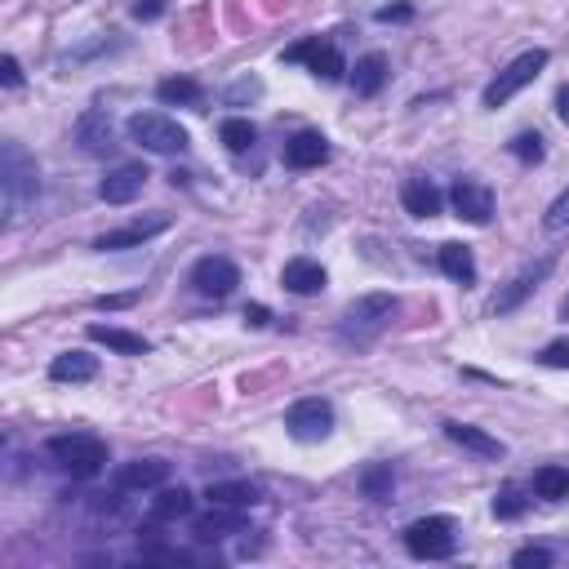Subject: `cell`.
<instances>
[{"label":"cell","mask_w":569,"mask_h":569,"mask_svg":"<svg viewBox=\"0 0 569 569\" xmlns=\"http://www.w3.org/2000/svg\"><path fill=\"white\" fill-rule=\"evenodd\" d=\"M392 316H396V298L392 294H365V298H356V303H347L338 334H343V343L365 347L392 325Z\"/></svg>","instance_id":"obj_1"},{"label":"cell","mask_w":569,"mask_h":569,"mask_svg":"<svg viewBox=\"0 0 569 569\" xmlns=\"http://www.w3.org/2000/svg\"><path fill=\"white\" fill-rule=\"evenodd\" d=\"M45 449L63 472L76 476V481H89V476H98L107 467V445L98 441V436H81V432L76 436H54Z\"/></svg>","instance_id":"obj_2"},{"label":"cell","mask_w":569,"mask_h":569,"mask_svg":"<svg viewBox=\"0 0 569 569\" xmlns=\"http://www.w3.org/2000/svg\"><path fill=\"white\" fill-rule=\"evenodd\" d=\"M0 192H5V205H23L41 192V169L14 138L0 147Z\"/></svg>","instance_id":"obj_3"},{"label":"cell","mask_w":569,"mask_h":569,"mask_svg":"<svg viewBox=\"0 0 569 569\" xmlns=\"http://www.w3.org/2000/svg\"><path fill=\"white\" fill-rule=\"evenodd\" d=\"M547 58H552L547 49H525L521 58H512V63H507L503 72H498L494 81L485 85L481 103H485V107H503V103H512V98L521 94L525 85H534V81H538V72L547 67Z\"/></svg>","instance_id":"obj_4"},{"label":"cell","mask_w":569,"mask_h":569,"mask_svg":"<svg viewBox=\"0 0 569 569\" xmlns=\"http://www.w3.org/2000/svg\"><path fill=\"white\" fill-rule=\"evenodd\" d=\"M125 129L138 147H147V152H156V156H174L187 147V129L178 121H169L165 112H134Z\"/></svg>","instance_id":"obj_5"},{"label":"cell","mask_w":569,"mask_h":569,"mask_svg":"<svg viewBox=\"0 0 569 569\" xmlns=\"http://www.w3.org/2000/svg\"><path fill=\"white\" fill-rule=\"evenodd\" d=\"M405 547L418 561H445L454 556V521L449 516H423L405 529Z\"/></svg>","instance_id":"obj_6"},{"label":"cell","mask_w":569,"mask_h":569,"mask_svg":"<svg viewBox=\"0 0 569 569\" xmlns=\"http://www.w3.org/2000/svg\"><path fill=\"white\" fill-rule=\"evenodd\" d=\"M285 432L303 445H316L334 432V405L321 401V396H307V401H294L285 414Z\"/></svg>","instance_id":"obj_7"},{"label":"cell","mask_w":569,"mask_h":569,"mask_svg":"<svg viewBox=\"0 0 569 569\" xmlns=\"http://www.w3.org/2000/svg\"><path fill=\"white\" fill-rule=\"evenodd\" d=\"M285 63H307V67H312V76H321V81H343V72H347L338 45L321 41V36H312V41L285 49Z\"/></svg>","instance_id":"obj_8"},{"label":"cell","mask_w":569,"mask_h":569,"mask_svg":"<svg viewBox=\"0 0 569 569\" xmlns=\"http://www.w3.org/2000/svg\"><path fill=\"white\" fill-rule=\"evenodd\" d=\"M552 267H556V258H538V263H529L525 272H516L512 281H507V285H503V289H498V294H494V312H498V316L516 312V307H521L525 298L534 294V289L543 285L547 276H552Z\"/></svg>","instance_id":"obj_9"},{"label":"cell","mask_w":569,"mask_h":569,"mask_svg":"<svg viewBox=\"0 0 569 569\" xmlns=\"http://www.w3.org/2000/svg\"><path fill=\"white\" fill-rule=\"evenodd\" d=\"M192 285H196V294H205V298H227L236 285H241V267H236L232 258L209 254L192 267Z\"/></svg>","instance_id":"obj_10"},{"label":"cell","mask_w":569,"mask_h":569,"mask_svg":"<svg viewBox=\"0 0 569 569\" xmlns=\"http://www.w3.org/2000/svg\"><path fill=\"white\" fill-rule=\"evenodd\" d=\"M449 205H454L458 218H467V223L485 227L489 218H494V192H489L485 183H476V178H458L454 187H449Z\"/></svg>","instance_id":"obj_11"},{"label":"cell","mask_w":569,"mask_h":569,"mask_svg":"<svg viewBox=\"0 0 569 569\" xmlns=\"http://www.w3.org/2000/svg\"><path fill=\"white\" fill-rule=\"evenodd\" d=\"M116 489L121 494H138V489H161L169 481V463L165 458H138V463H125L116 467Z\"/></svg>","instance_id":"obj_12"},{"label":"cell","mask_w":569,"mask_h":569,"mask_svg":"<svg viewBox=\"0 0 569 569\" xmlns=\"http://www.w3.org/2000/svg\"><path fill=\"white\" fill-rule=\"evenodd\" d=\"M165 227H169V214L138 218V223L121 227V232H107V236H98V241H94V249H98V254H112V249H134V245L152 241V236H161Z\"/></svg>","instance_id":"obj_13"},{"label":"cell","mask_w":569,"mask_h":569,"mask_svg":"<svg viewBox=\"0 0 569 569\" xmlns=\"http://www.w3.org/2000/svg\"><path fill=\"white\" fill-rule=\"evenodd\" d=\"M147 187V169L143 165H121V169H112V174L98 183V196H103L107 205H129L138 192Z\"/></svg>","instance_id":"obj_14"},{"label":"cell","mask_w":569,"mask_h":569,"mask_svg":"<svg viewBox=\"0 0 569 569\" xmlns=\"http://www.w3.org/2000/svg\"><path fill=\"white\" fill-rule=\"evenodd\" d=\"M192 534L201 538V543H218V538H227V534H245V512L241 507H214L209 516H196Z\"/></svg>","instance_id":"obj_15"},{"label":"cell","mask_w":569,"mask_h":569,"mask_svg":"<svg viewBox=\"0 0 569 569\" xmlns=\"http://www.w3.org/2000/svg\"><path fill=\"white\" fill-rule=\"evenodd\" d=\"M325 161H329V143L316 134V129H303V134H294L285 143V165L289 169H316Z\"/></svg>","instance_id":"obj_16"},{"label":"cell","mask_w":569,"mask_h":569,"mask_svg":"<svg viewBox=\"0 0 569 569\" xmlns=\"http://www.w3.org/2000/svg\"><path fill=\"white\" fill-rule=\"evenodd\" d=\"M445 436L454 445H463V449H472V454H481V458H503L507 454V445L498 441V436H489L485 427H472V423H445Z\"/></svg>","instance_id":"obj_17"},{"label":"cell","mask_w":569,"mask_h":569,"mask_svg":"<svg viewBox=\"0 0 569 569\" xmlns=\"http://www.w3.org/2000/svg\"><path fill=\"white\" fill-rule=\"evenodd\" d=\"M281 285L289 294H321L325 289V267L312 263V258H289L285 272H281Z\"/></svg>","instance_id":"obj_18"},{"label":"cell","mask_w":569,"mask_h":569,"mask_svg":"<svg viewBox=\"0 0 569 569\" xmlns=\"http://www.w3.org/2000/svg\"><path fill=\"white\" fill-rule=\"evenodd\" d=\"M76 138H81V147L89 156H107L116 147V134H112V121H107L103 112H85L81 125H76Z\"/></svg>","instance_id":"obj_19"},{"label":"cell","mask_w":569,"mask_h":569,"mask_svg":"<svg viewBox=\"0 0 569 569\" xmlns=\"http://www.w3.org/2000/svg\"><path fill=\"white\" fill-rule=\"evenodd\" d=\"M401 201H405V209L414 218H436V214H441V205H445L432 178H409V183L401 187Z\"/></svg>","instance_id":"obj_20"},{"label":"cell","mask_w":569,"mask_h":569,"mask_svg":"<svg viewBox=\"0 0 569 569\" xmlns=\"http://www.w3.org/2000/svg\"><path fill=\"white\" fill-rule=\"evenodd\" d=\"M89 338L103 347H112V352L121 356H147L152 352V343H147L143 334H129V329H116V325H89Z\"/></svg>","instance_id":"obj_21"},{"label":"cell","mask_w":569,"mask_h":569,"mask_svg":"<svg viewBox=\"0 0 569 569\" xmlns=\"http://www.w3.org/2000/svg\"><path fill=\"white\" fill-rule=\"evenodd\" d=\"M192 507H196V498H192V489H183V485H161V494L152 498V516L156 521H183V516H192Z\"/></svg>","instance_id":"obj_22"},{"label":"cell","mask_w":569,"mask_h":569,"mask_svg":"<svg viewBox=\"0 0 569 569\" xmlns=\"http://www.w3.org/2000/svg\"><path fill=\"white\" fill-rule=\"evenodd\" d=\"M441 272L449 276V281H458V285H476V258H472V249L467 245H458V241H449L441 245Z\"/></svg>","instance_id":"obj_23"},{"label":"cell","mask_w":569,"mask_h":569,"mask_svg":"<svg viewBox=\"0 0 569 569\" xmlns=\"http://www.w3.org/2000/svg\"><path fill=\"white\" fill-rule=\"evenodd\" d=\"M94 374H98V361L85 352H63L49 365V378H54V383H89Z\"/></svg>","instance_id":"obj_24"},{"label":"cell","mask_w":569,"mask_h":569,"mask_svg":"<svg viewBox=\"0 0 569 569\" xmlns=\"http://www.w3.org/2000/svg\"><path fill=\"white\" fill-rule=\"evenodd\" d=\"M209 507H254L258 503V485L249 481H218L205 489Z\"/></svg>","instance_id":"obj_25"},{"label":"cell","mask_w":569,"mask_h":569,"mask_svg":"<svg viewBox=\"0 0 569 569\" xmlns=\"http://www.w3.org/2000/svg\"><path fill=\"white\" fill-rule=\"evenodd\" d=\"M387 81V58L383 54H365L361 63H356V72H352V89L361 98H374L378 89H383Z\"/></svg>","instance_id":"obj_26"},{"label":"cell","mask_w":569,"mask_h":569,"mask_svg":"<svg viewBox=\"0 0 569 569\" xmlns=\"http://www.w3.org/2000/svg\"><path fill=\"white\" fill-rule=\"evenodd\" d=\"M156 98L169 107H196L201 103V85H196L192 76H169V81L156 85Z\"/></svg>","instance_id":"obj_27"},{"label":"cell","mask_w":569,"mask_h":569,"mask_svg":"<svg viewBox=\"0 0 569 569\" xmlns=\"http://www.w3.org/2000/svg\"><path fill=\"white\" fill-rule=\"evenodd\" d=\"M534 494L547 498V503L569 498V467H538L534 472Z\"/></svg>","instance_id":"obj_28"},{"label":"cell","mask_w":569,"mask_h":569,"mask_svg":"<svg viewBox=\"0 0 569 569\" xmlns=\"http://www.w3.org/2000/svg\"><path fill=\"white\" fill-rule=\"evenodd\" d=\"M218 138L227 143V152H249V147L258 143V129L245 121V116H232V121L218 125Z\"/></svg>","instance_id":"obj_29"},{"label":"cell","mask_w":569,"mask_h":569,"mask_svg":"<svg viewBox=\"0 0 569 569\" xmlns=\"http://www.w3.org/2000/svg\"><path fill=\"white\" fill-rule=\"evenodd\" d=\"M521 512H525V498H521V489H516V485H507L503 494L494 498V516H498V521H516V516H521Z\"/></svg>","instance_id":"obj_30"},{"label":"cell","mask_w":569,"mask_h":569,"mask_svg":"<svg viewBox=\"0 0 569 569\" xmlns=\"http://www.w3.org/2000/svg\"><path fill=\"white\" fill-rule=\"evenodd\" d=\"M543 227H547L552 236H556V232H565V227H569V187H565V192L552 201V209H547V218H543Z\"/></svg>","instance_id":"obj_31"},{"label":"cell","mask_w":569,"mask_h":569,"mask_svg":"<svg viewBox=\"0 0 569 569\" xmlns=\"http://www.w3.org/2000/svg\"><path fill=\"white\" fill-rule=\"evenodd\" d=\"M512 156H521L525 165H538V161H543V138H538V134L512 138Z\"/></svg>","instance_id":"obj_32"},{"label":"cell","mask_w":569,"mask_h":569,"mask_svg":"<svg viewBox=\"0 0 569 569\" xmlns=\"http://www.w3.org/2000/svg\"><path fill=\"white\" fill-rule=\"evenodd\" d=\"M516 569H547L552 565V552H543V547H521V552L512 556Z\"/></svg>","instance_id":"obj_33"},{"label":"cell","mask_w":569,"mask_h":569,"mask_svg":"<svg viewBox=\"0 0 569 569\" xmlns=\"http://www.w3.org/2000/svg\"><path fill=\"white\" fill-rule=\"evenodd\" d=\"M538 361H543L547 369H569V343L561 338V343H547L543 352H538Z\"/></svg>","instance_id":"obj_34"},{"label":"cell","mask_w":569,"mask_h":569,"mask_svg":"<svg viewBox=\"0 0 569 569\" xmlns=\"http://www.w3.org/2000/svg\"><path fill=\"white\" fill-rule=\"evenodd\" d=\"M134 303H138V294H103V298H94L98 312H121V307H134Z\"/></svg>","instance_id":"obj_35"},{"label":"cell","mask_w":569,"mask_h":569,"mask_svg":"<svg viewBox=\"0 0 569 569\" xmlns=\"http://www.w3.org/2000/svg\"><path fill=\"white\" fill-rule=\"evenodd\" d=\"M365 489L369 494H383V489H392V467H374V472H365Z\"/></svg>","instance_id":"obj_36"},{"label":"cell","mask_w":569,"mask_h":569,"mask_svg":"<svg viewBox=\"0 0 569 569\" xmlns=\"http://www.w3.org/2000/svg\"><path fill=\"white\" fill-rule=\"evenodd\" d=\"M0 81H5L9 89H18V85H23V67H18V58H14V54H5V58H0Z\"/></svg>","instance_id":"obj_37"},{"label":"cell","mask_w":569,"mask_h":569,"mask_svg":"<svg viewBox=\"0 0 569 569\" xmlns=\"http://www.w3.org/2000/svg\"><path fill=\"white\" fill-rule=\"evenodd\" d=\"M161 14H165V0H134V18H143V23H152Z\"/></svg>","instance_id":"obj_38"},{"label":"cell","mask_w":569,"mask_h":569,"mask_svg":"<svg viewBox=\"0 0 569 569\" xmlns=\"http://www.w3.org/2000/svg\"><path fill=\"white\" fill-rule=\"evenodd\" d=\"M392 18H396V23H405V18H409V5H387V9H378V23H392Z\"/></svg>","instance_id":"obj_39"},{"label":"cell","mask_w":569,"mask_h":569,"mask_svg":"<svg viewBox=\"0 0 569 569\" xmlns=\"http://www.w3.org/2000/svg\"><path fill=\"white\" fill-rule=\"evenodd\" d=\"M245 321H249V325H267V307H258V303L245 307Z\"/></svg>","instance_id":"obj_40"},{"label":"cell","mask_w":569,"mask_h":569,"mask_svg":"<svg viewBox=\"0 0 569 569\" xmlns=\"http://www.w3.org/2000/svg\"><path fill=\"white\" fill-rule=\"evenodd\" d=\"M556 112H561V121L569 125V85H561V94H556Z\"/></svg>","instance_id":"obj_41"},{"label":"cell","mask_w":569,"mask_h":569,"mask_svg":"<svg viewBox=\"0 0 569 569\" xmlns=\"http://www.w3.org/2000/svg\"><path fill=\"white\" fill-rule=\"evenodd\" d=\"M561 321H569V294L561 298Z\"/></svg>","instance_id":"obj_42"}]
</instances>
